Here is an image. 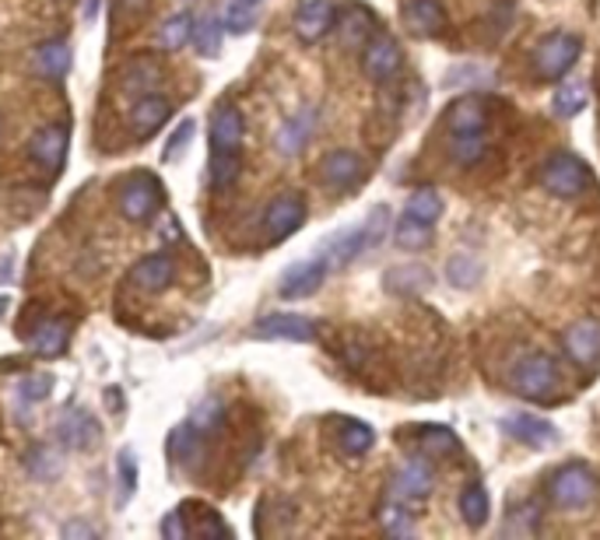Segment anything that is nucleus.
Segmentation results:
<instances>
[{
  "mask_svg": "<svg viewBox=\"0 0 600 540\" xmlns=\"http://www.w3.org/2000/svg\"><path fill=\"white\" fill-rule=\"evenodd\" d=\"M243 133L246 119L235 102H218L212 113V130H207V144H212L207 183H212L215 193L235 187L239 172H243Z\"/></svg>",
  "mask_w": 600,
  "mask_h": 540,
  "instance_id": "nucleus-1",
  "label": "nucleus"
},
{
  "mask_svg": "<svg viewBox=\"0 0 600 540\" xmlns=\"http://www.w3.org/2000/svg\"><path fill=\"white\" fill-rule=\"evenodd\" d=\"M509 389L523 400L534 403H548L562 394V372L554 365V358L545 351H531L523 355L520 362L509 369Z\"/></svg>",
  "mask_w": 600,
  "mask_h": 540,
  "instance_id": "nucleus-2",
  "label": "nucleus"
},
{
  "mask_svg": "<svg viewBox=\"0 0 600 540\" xmlns=\"http://www.w3.org/2000/svg\"><path fill=\"white\" fill-rule=\"evenodd\" d=\"M597 491H600V481L587 463H562V467L548 477V502L554 509H565V513L587 509L597 499Z\"/></svg>",
  "mask_w": 600,
  "mask_h": 540,
  "instance_id": "nucleus-3",
  "label": "nucleus"
},
{
  "mask_svg": "<svg viewBox=\"0 0 600 540\" xmlns=\"http://www.w3.org/2000/svg\"><path fill=\"white\" fill-rule=\"evenodd\" d=\"M162 204H165V190L152 172H133L116 190L119 215H124L127 221H133V224L152 221L162 211Z\"/></svg>",
  "mask_w": 600,
  "mask_h": 540,
  "instance_id": "nucleus-4",
  "label": "nucleus"
},
{
  "mask_svg": "<svg viewBox=\"0 0 600 540\" xmlns=\"http://www.w3.org/2000/svg\"><path fill=\"white\" fill-rule=\"evenodd\" d=\"M579 53H583V39L579 36H573V33H551V36H545L534 47L531 64H534V74L541 81H559V78H565V74L576 67Z\"/></svg>",
  "mask_w": 600,
  "mask_h": 540,
  "instance_id": "nucleus-5",
  "label": "nucleus"
},
{
  "mask_svg": "<svg viewBox=\"0 0 600 540\" xmlns=\"http://www.w3.org/2000/svg\"><path fill=\"white\" fill-rule=\"evenodd\" d=\"M593 176H590V165L576 158V155H551L545 165H541V187L551 193V197H562V201H573V197H583V193L590 190Z\"/></svg>",
  "mask_w": 600,
  "mask_h": 540,
  "instance_id": "nucleus-6",
  "label": "nucleus"
},
{
  "mask_svg": "<svg viewBox=\"0 0 600 540\" xmlns=\"http://www.w3.org/2000/svg\"><path fill=\"white\" fill-rule=\"evenodd\" d=\"M400 67H404L400 42L394 36H386V33H372L369 42H366V50H362V70H366V78L376 81V85H386V81L397 78Z\"/></svg>",
  "mask_w": 600,
  "mask_h": 540,
  "instance_id": "nucleus-7",
  "label": "nucleus"
},
{
  "mask_svg": "<svg viewBox=\"0 0 600 540\" xmlns=\"http://www.w3.org/2000/svg\"><path fill=\"white\" fill-rule=\"evenodd\" d=\"M320 179L330 193H352L362 187L366 179V162L358 158L348 147H337V152L323 155L320 162Z\"/></svg>",
  "mask_w": 600,
  "mask_h": 540,
  "instance_id": "nucleus-8",
  "label": "nucleus"
},
{
  "mask_svg": "<svg viewBox=\"0 0 600 540\" xmlns=\"http://www.w3.org/2000/svg\"><path fill=\"white\" fill-rule=\"evenodd\" d=\"M303 221H306V201L298 193H278L264 211V229L271 235V243H281V239L298 232Z\"/></svg>",
  "mask_w": 600,
  "mask_h": 540,
  "instance_id": "nucleus-9",
  "label": "nucleus"
},
{
  "mask_svg": "<svg viewBox=\"0 0 600 540\" xmlns=\"http://www.w3.org/2000/svg\"><path fill=\"white\" fill-rule=\"evenodd\" d=\"M67 141H71V133L64 124H47V127H39L33 133V141H28V155H33V162L39 165L42 172H60L64 169V158H67Z\"/></svg>",
  "mask_w": 600,
  "mask_h": 540,
  "instance_id": "nucleus-10",
  "label": "nucleus"
},
{
  "mask_svg": "<svg viewBox=\"0 0 600 540\" xmlns=\"http://www.w3.org/2000/svg\"><path fill=\"white\" fill-rule=\"evenodd\" d=\"M250 334L260 340H317L320 326L298 312H271V317L253 323Z\"/></svg>",
  "mask_w": 600,
  "mask_h": 540,
  "instance_id": "nucleus-11",
  "label": "nucleus"
},
{
  "mask_svg": "<svg viewBox=\"0 0 600 540\" xmlns=\"http://www.w3.org/2000/svg\"><path fill=\"white\" fill-rule=\"evenodd\" d=\"M22 334H25V330H22ZM71 334H74V320H67V317H42L25 334V340H28V348H33V355H39V358H60V355L67 351Z\"/></svg>",
  "mask_w": 600,
  "mask_h": 540,
  "instance_id": "nucleus-12",
  "label": "nucleus"
},
{
  "mask_svg": "<svg viewBox=\"0 0 600 540\" xmlns=\"http://www.w3.org/2000/svg\"><path fill=\"white\" fill-rule=\"evenodd\" d=\"M176 260L173 253H152V257H141L138 263L130 267V284L133 288H141L148 295H158L165 288H173L176 284Z\"/></svg>",
  "mask_w": 600,
  "mask_h": 540,
  "instance_id": "nucleus-13",
  "label": "nucleus"
},
{
  "mask_svg": "<svg viewBox=\"0 0 600 540\" xmlns=\"http://www.w3.org/2000/svg\"><path fill=\"white\" fill-rule=\"evenodd\" d=\"M169 116H173V102L152 92V95H141L138 102H133L130 113H127V124H130L133 138L148 141V138H155L165 124H169Z\"/></svg>",
  "mask_w": 600,
  "mask_h": 540,
  "instance_id": "nucleus-14",
  "label": "nucleus"
},
{
  "mask_svg": "<svg viewBox=\"0 0 600 540\" xmlns=\"http://www.w3.org/2000/svg\"><path fill=\"white\" fill-rule=\"evenodd\" d=\"M432 485H436V477H432L429 463L408 460V463H400L397 474H394V481H390V499H397L404 505L422 502V499H429Z\"/></svg>",
  "mask_w": 600,
  "mask_h": 540,
  "instance_id": "nucleus-15",
  "label": "nucleus"
},
{
  "mask_svg": "<svg viewBox=\"0 0 600 540\" xmlns=\"http://www.w3.org/2000/svg\"><path fill=\"white\" fill-rule=\"evenodd\" d=\"M562 351L569 355V362L579 369L597 365L600 358V326L593 320H579L562 334Z\"/></svg>",
  "mask_w": 600,
  "mask_h": 540,
  "instance_id": "nucleus-16",
  "label": "nucleus"
},
{
  "mask_svg": "<svg viewBox=\"0 0 600 540\" xmlns=\"http://www.w3.org/2000/svg\"><path fill=\"white\" fill-rule=\"evenodd\" d=\"M404 25L418 39H436L446 28V8L443 0H404Z\"/></svg>",
  "mask_w": 600,
  "mask_h": 540,
  "instance_id": "nucleus-17",
  "label": "nucleus"
},
{
  "mask_svg": "<svg viewBox=\"0 0 600 540\" xmlns=\"http://www.w3.org/2000/svg\"><path fill=\"white\" fill-rule=\"evenodd\" d=\"M323 278H327V260H303V263H292V267L281 274L278 295L289 298V303H295V298H309V295L323 284Z\"/></svg>",
  "mask_w": 600,
  "mask_h": 540,
  "instance_id": "nucleus-18",
  "label": "nucleus"
},
{
  "mask_svg": "<svg viewBox=\"0 0 600 540\" xmlns=\"http://www.w3.org/2000/svg\"><path fill=\"white\" fill-rule=\"evenodd\" d=\"M56 439L67 449H88L99 439V422L92 411L85 408H67L56 422Z\"/></svg>",
  "mask_w": 600,
  "mask_h": 540,
  "instance_id": "nucleus-19",
  "label": "nucleus"
},
{
  "mask_svg": "<svg viewBox=\"0 0 600 540\" xmlns=\"http://www.w3.org/2000/svg\"><path fill=\"white\" fill-rule=\"evenodd\" d=\"M449 133H482L488 127V102L482 95H460L443 113Z\"/></svg>",
  "mask_w": 600,
  "mask_h": 540,
  "instance_id": "nucleus-20",
  "label": "nucleus"
},
{
  "mask_svg": "<svg viewBox=\"0 0 600 540\" xmlns=\"http://www.w3.org/2000/svg\"><path fill=\"white\" fill-rule=\"evenodd\" d=\"M337 22L334 0H306L295 14V36L303 42H320Z\"/></svg>",
  "mask_w": 600,
  "mask_h": 540,
  "instance_id": "nucleus-21",
  "label": "nucleus"
},
{
  "mask_svg": "<svg viewBox=\"0 0 600 540\" xmlns=\"http://www.w3.org/2000/svg\"><path fill=\"white\" fill-rule=\"evenodd\" d=\"M312 130H317V110L306 106V110H298L295 116H289V119H284V124L278 127V138H275L278 155L295 158V155L309 144Z\"/></svg>",
  "mask_w": 600,
  "mask_h": 540,
  "instance_id": "nucleus-22",
  "label": "nucleus"
},
{
  "mask_svg": "<svg viewBox=\"0 0 600 540\" xmlns=\"http://www.w3.org/2000/svg\"><path fill=\"white\" fill-rule=\"evenodd\" d=\"M502 428L513 435V439H520L523 446H534V449L559 446V432H554V425L537 414H509V417H502Z\"/></svg>",
  "mask_w": 600,
  "mask_h": 540,
  "instance_id": "nucleus-23",
  "label": "nucleus"
},
{
  "mask_svg": "<svg viewBox=\"0 0 600 540\" xmlns=\"http://www.w3.org/2000/svg\"><path fill=\"white\" fill-rule=\"evenodd\" d=\"M165 78V70L155 64L152 56H138V60H130V64L124 67V74H119V88H124L127 95H152L158 92V85Z\"/></svg>",
  "mask_w": 600,
  "mask_h": 540,
  "instance_id": "nucleus-24",
  "label": "nucleus"
},
{
  "mask_svg": "<svg viewBox=\"0 0 600 540\" xmlns=\"http://www.w3.org/2000/svg\"><path fill=\"white\" fill-rule=\"evenodd\" d=\"M50 389H53V380L42 376V372H28V376H22L18 383H14V389H11L14 417H18V422L25 425L36 403H42V400L50 397Z\"/></svg>",
  "mask_w": 600,
  "mask_h": 540,
  "instance_id": "nucleus-25",
  "label": "nucleus"
},
{
  "mask_svg": "<svg viewBox=\"0 0 600 540\" xmlns=\"http://www.w3.org/2000/svg\"><path fill=\"white\" fill-rule=\"evenodd\" d=\"M372 246V235H369V224H358V229H348V232H341L334 235L327 243V267L334 263V267H344V263H352L358 253L369 249Z\"/></svg>",
  "mask_w": 600,
  "mask_h": 540,
  "instance_id": "nucleus-26",
  "label": "nucleus"
},
{
  "mask_svg": "<svg viewBox=\"0 0 600 540\" xmlns=\"http://www.w3.org/2000/svg\"><path fill=\"white\" fill-rule=\"evenodd\" d=\"M71 47L64 39H50V42H42V47L33 53V64L36 70L42 74V78H50V81H60L64 74L71 70Z\"/></svg>",
  "mask_w": 600,
  "mask_h": 540,
  "instance_id": "nucleus-27",
  "label": "nucleus"
},
{
  "mask_svg": "<svg viewBox=\"0 0 600 540\" xmlns=\"http://www.w3.org/2000/svg\"><path fill=\"white\" fill-rule=\"evenodd\" d=\"M446 278L454 288H477L485 278V263L474 257V253H454L446 260Z\"/></svg>",
  "mask_w": 600,
  "mask_h": 540,
  "instance_id": "nucleus-28",
  "label": "nucleus"
},
{
  "mask_svg": "<svg viewBox=\"0 0 600 540\" xmlns=\"http://www.w3.org/2000/svg\"><path fill=\"white\" fill-rule=\"evenodd\" d=\"M488 513H492V502H488V491L485 485H468L460 491V516L468 523L471 530H482L488 523Z\"/></svg>",
  "mask_w": 600,
  "mask_h": 540,
  "instance_id": "nucleus-29",
  "label": "nucleus"
},
{
  "mask_svg": "<svg viewBox=\"0 0 600 540\" xmlns=\"http://www.w3.org/2000/svg\"><path fill=\"white\" fill-rule=\"evenodd\" d=\"M446 152H449V158H454L457 165L471 169V165H477L488 155V144H485L482 133H449Z\"/></svg>",
  "mask_w": 600,
  "mask_h": 540,
  "instance_id": "nucleus-30",
  "label": "nucleus"
},
{
  "mask_svg": "<svg viewBox=\"0 0 600 540\" xmlns=\"http://www.w3.org/2000/svg\"><path fill=\"white\" fill-rule=\"evenodd\" d=\"M337 442L348 457H362L376 442V432H372L366 422H358V417H344L341 422V432H337Z\"/></svg>",
  "mask_w": 600,
  "mask_h": 540,
  "instance_id": "nucleus-31",
  "label": "nucleus"
},
{
  "mask_svg": "<svg viewBox=\"0 0 600 540\" xmlns=\"http://www.w3.org/2000/svg\"><path fill=\"white\" fill-rule=\"evenodd\" d=\"M587 102H590L587 81H565V85L559 88V92H554L551 110H554V116L573 119V116H579L583 110H587Z\"/></svg>",
  "mask_w": 600,
  "mask_h": 540,
  "instance_id": "nucleus-32",
  "label": "nucleus"
},
{
  "mask_svg": "<svg viewBox=\"0 0 600 540\" xmlns=\"http://www.w3.org/2000/svg\"><path fill=\"white\" fill-rule=\"evenodd\" d=\"M334 25L344 39V47H355V42H366V36H372V25L376 22H372V14L362 4H355V8L344 11V18H337Z\"/></svg>",
  "mask_w": 600,
  "mask_h": 540,
  "instance_id": "nucleus-33",
  "label": "nucleus"
},
{
  "mask_svg": "<svg viewBox=\"0 0 600 540\" xmlns=\"http://www.w3.org/2000/svg\"><path fill=\"white\" fill-rule=\"evenodd\" d=\"M394 243H397L400 249H408V253L425 249V246L432 243V224L418 221V218H411V215H404V218L397 221V229H394Z\"/></svg>",
  "mask_w": 600,
  "mask_h": 540,
  "instance_id": "nucleus-34",
  "label": "nucleus"
},
{
  "mask_svg": "<svg viewBox=\"0 0 600 540\" xmlns=\"http://www.w3.org/2000/svg\"><path fill=\"white\" fill-rule=\"evenodd\" d=\"M257 22V4H250V0H225L221 8V28L232 36H243Z\"/></svg>",
  "mask_w": 600,
  "mask_h": 540,
  "instance_id": "nucleus-35",
  "label": "nucleus"
},
{
  "mask_svg": "<svg viewBox=\"0 0 600 540\" xmlns=\"http://www.w3.org/2000/svg\"><path fill=\"white\" fill-rule=\"evenodd\" d=\"M190 39H193V18H190L187 11L173 14V18L158 28V47H162V50H169V53L183 50Z\"/></svg>",
  "mask_w": 600,
  "mask_h": 540,
  "instance_id": "nucleus-36",
  "label": "nucleus"
},
{
  "mask_svg": "<svg viewBox=\"0 0 600 540\" xmlns=\"http://www.w3.org/2000/svg\"><path fill=\"white\" fill-rule=\"evenodd\" d=\"M418 446H422V453H429V457H454V453H460L457 435L449 432L446 425H425L422 435H418Z\"/></svg>",
  "mask_w": 600,
  "mask_h": 540,
  "instance_id": "nucleus-37",
  "label": "nucleus"
},
{
  "mask_svg": "<svg viewBox=\"0 0 600 540\" xmlns=\"http://www.w3.org/2000/svg\"><path fill=\"white\" fill-rule=\"evenodd\" d=\"M404 215H411V218L425 221V224H436L443 218V197L432 187L414 190L408 197V211H404Z\"/></svg>",
  "mask_w": 600,
  "mask_h": 540,
  "instance_id": "nucleus-38",
  "label": "nucleus"
},
{
  "mask_svg": "<svg viewBox=\"0 0 600 540\" xmlns=\"http://www.w3.org/2000/svg\"><path fill=\"white\" fill-rule=\"evenodd\" d=\"M190 425L197 428V435H215L225 425V400L221 397H204L197 408H193Z\"/></svg>",
  "mask_w": 600,
  "mask_h": 540,
  "instance_id": "nucleus-39",
  "label": "nucleus"
},
{
  "mask_svg": "<svg viewBox=\"0 0 600 540\" xmlns=\"http://www.w3.org/2000/svg\"><path fill=\"white\" fill-rule=\"evenodd\" d=\"M221 18L218 14H204V18L197 22V28H193V47H197V53L201 56H215L218 53V47H221Z\"/></svg>",
  "mask_w": 600,
  "mask_h": 540,
  "instance_id": "nucleus-40",
  "label": "nucleus"
},
{
  "mask_svg": "<svg viewBox=\"0 0 600 540\" xmlns=\"http://www.w3.org/2000/svg\"><path fill=\"white\" fill-rule=\"evenodd\" d=\"M380 523H383V530H386L390 537H408V533L414 530L408 505L397 502V499H390V502L380 509Z\"/></svg>",
  "mask_w": 600,
  "mask_h": 540,
  "instance_id": "nucleus-41",
  "label": "nucleus"
},
{
  "mask_svg": "<svg viewBox=\"0 0 600 540\" xmlns=\"http://www.w3.org/2000/svg\"><path fill=\"white\" fill-rule=\"evenodd\" d=\"M193 446H197V428H193L190 422L176 425L169 432V439H165V457H169L173 463H183L193 453Z\"/></svg>",
  "mask_w": 600,
  "mask_h": 540,
  "instance_id": "nucleus-42",
  "label": "nucleus"
},
{
  "mask_svg": "<svg viewBox=\"0 0 600 540\" xmlns=\"http://www.w3.org/2000/svg\"><path fill=\"white\" fill-rule=\"evenodd\" d=\"M25 467H28V474L33 477H53V474H60V460H56V453H50V449H33V453L25 457Z\"/></svg>",
  "mask_w": 600,
  "mask_h": 540,
  "instance_id": "nucleus-43",
  "label": "nucleus"
},
{
  "mask_svg": "<svg viewBox=\"0 0 600 540\" xmlns=\"http://www.w3.org/2000/svg\"><path fill=\"white\" fill-rule=\"evenodd\" d=\"M116 471H119V491H124V499H130L133 488H138V463H133L130 449H124V453H119Z\"/></svg>",
  "mask_w": 600,
  "mask_h": 540,
  "instance_id": "nucleus-44",
  "label": "nucleus"
},
{
  "mask_svg": "<svg viewBox=\"0 0 600 540\" xmlns=\"http://www.w3.org/2000/svg\"><path fill=\"white\" fill-rule=\"evenodd\" d=\"M193 138V119H183L173 133H169V144H165V152H162V158L165 162H176L179 155H183V147H187V141Z\"/></svg>",
  "mask_w": 600,
  "mask_h": 540,
  "instance_id": "nucleus-45",
  "label": "nucleus"
},
{
  "mask_svg": "<svg viewBox=\"0 0 600 540\" xmlns=\"http://www.w3.org/2000/svg\"><path fill=\"white\" fill-rule=\"evenodd\" d=\"M190 527H187V519H183V509H173V513H165L162 519V537L165 540H187Z\"/></svg>",
  "mask_w": 600,
  "mask_h": 540,
  "instance_id": "nucleus-46",
  "label": "nucleus"
},
{
  "mask_svg": "<svg viewBox=\"0 0 600 540\" xmlns=\"http://www.w3.org/2000/svg\"><path fill=\"white\" fill-rule=\"evenodd\" d=\"M197 533H201V537H232V530L225 527V523L212 513V509H204V523L197 527Z\"/></svg>",
  "mask_w": 600,
  "mask_h": 540,
  "instance_id": "nucleus-47",
  "label": "nucleus"
},
{
  "mask_svg": "<svg viewBox=\"0 0 600 540\" xmlns=\"http://www.w3.org/2000/svg\"><path fill=\"white\" fill-rule=\"evenodd\" d=\"M148 4H152V0H116V14H119V22L141 18V14L148 11Z\"/></svg>",
  "mask_w": 600,
  "mask_h": 540,
  "instance_id": "nucleus-48",
  "label": "nucleus"
},
{
  "mask_svg": "<svg viewBox=\"0 0 600 540\" xmlns=\"http://www.w3.org/2000/svg\"><path fill=\"white\" fill-rule=\"evenodd\" d=\"M64 537H67V540H74V537H95V530H92V527H85V523H67V527H64Z\"/></svg>",
  "mask_w": 600,
  "mask_h": 540,
  "instance_id": "nucleus-49",
  "label": "nucleus"
},
{
  "mask_svg": "<svg viewBox=\"0 0 600 540\" xmlns=\"http://www.w3.org/2000/svg\"><path fill=\"white\" fill-rule=\"evenodd\" d=\"M99 4H102V0H88V4H85V22H95L99 18Z\"/></svg>",
  "mask_w": 600,
  "mask_h": 540,
  "instance_id": "nucleus-50",
  "label": "nucleus"
},
{
  "mask_svg": "<svg viewBox=\"0 0 600 540\" xmlns=\"http://www.w3.org/2000/svg\"><path fill=\"white\" fill-rule=\"evenodd\" d=\"M250 4H260V0H250Z\"/></svg>",
  "mask_w": 600,
  "mask_h": 540,
  "instance_id": "nucleus-51",
  "label": "nucleus"
}]
</instances>
